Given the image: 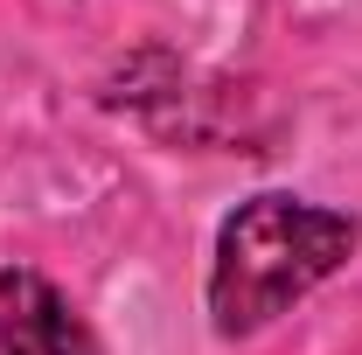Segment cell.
I'll use <instances>...</instances> for the list:
<instances>
[{
	"instance_id": "7a4b0ae2",
	"label": "cell",
	"mask_w": 362,
	"mask_h": 355,
	"mask_svg": "<svg viewBox=\"0 0 362 355\" xmlns=\"http://www.w3.org/2000/svg\"><path fill=\"white\" fill-rule=\"evenodd\" d=\"M0 355H105L84 313L42 272H0Z\"/></svg>"
},
{
	"instance_id": "6da1fadb",
	"label": "cell",
	"mask_w": 362,
	"mask_h": 355,
	"mask_svg": "<svg viewBox=\"0 0 362 355\" xmlns=\"http://www.w3.org/2000/svg\"><path fill=\"white\" fill-rule=\"evenodd\" d=\"M362 230L341 209H320L300 195H251L216 230V265H209V320L223 342L265 334L279 313H293L314 286L356 258Z\"/></svg>"
}]
</instances>
